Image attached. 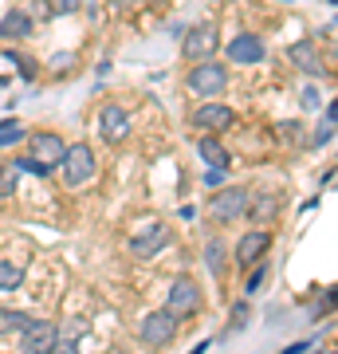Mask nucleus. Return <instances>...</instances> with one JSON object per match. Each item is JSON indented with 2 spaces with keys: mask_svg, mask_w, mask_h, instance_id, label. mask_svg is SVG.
Instances as JSON below:
<instances>
[{
  "mask_svg": "<svg viewBox=\"0 0 338 354\" xmlns=\"http://www.w3.org/2000/svg\"><path fill=\"white\" fill-rule=\"evenodd\" d=\"M59 169H63V185H67V189L87 185L91 177H95V150H91L87 142H75L71 150L63 153Z\"/></svg>",
  "mask_w": 338,
  "mask_h": 354,
  "instance_id": "obj_1",
  "label": "nucleus"
},
{
  "mask_svg": "<svg viewBox=\"0 0 338 354\" xmlns=\"http://www.w3.org/2000/svg\"><path fill=\"white\" fill-rule=\"evenodd\" d=\"M185 83H189L193 95L213 99V95H220V91L228 87V67L225 64H213V59H200V64H193V71L185 75Z\"/></svg>",
  "mask_w": 338,
  "mask_h": 354,
  "instance_id": "obj_2",
  "label": "nucleus"
},
{
  "mask_svg": "<svg viewBox=\"0 0 338 354\" xmlns=\"http://www.w3.org/2000/svg\"><path fill=\"white\" fill-rule=\"evenodd\" d=\"M173 335H177V315L173 311H150V315L138 323V339H142V346H150V351H162V346H169L173 342Z\"/></svg>",
  "mask_w": 338,
  "mask_h": 354,
  "instance_id": "obj_3",
  "label": "nucleus"
},
{
  "mask_svg": "<svg viewBox=\"0 0 338 354\" xmlns=\"http://www.w3.org/2000/svg\"><path fill=\"white\" fill-rule=\"evenodd\" d=\"M181 39H185V44H181V55H185L189 64L213 59V51L220 48V32H216V24H193Z\"/></svg>",
  "mask_w": 338,
  "mask_h": 354,
  "instance_id": "obj_4",
  "label": "nucleus"
},
{
  "mask_svg": "<svg viewBox=\"0 0 338 354\" xmlns=\"http://www.w3.org/2000/svg\"><path fill=\"white\" fill-rule=\"evenodd\" d=\"M165 311H173L177 319L200 311V288H197V279L177 276L173 283H169V295H165Z\"/></svg>",
  "mask_w": 338,
  "mask_h": 354,
  "instance_id": "obj_5",
  "label": "nucleus"
},
{
  "mask_svg": "<svg viewBox=\"0 0 338 354\" xmlns=\"http://www.w3.org/2000/svg\"><path fill=\"white\" fill-rule=\"evenodd\" d=\"M209 213H213L216 225H232L236 216L248 213V189H240V185H232V189H220L209 201Z\"/></svg>",
  "mask_w": 338,
  "mask_h": 354,
  "instance_id": "obj_6",
  "label": "nucleus"
},
{
  "mask_svg": "<svg viewBox=\"0 0 338 354\" xmlns=\"http://www.w3.org/2000/svg\"><path fill=\"white\" fill-rule=\"evenodd\" d=\"M228 48V59L232 64H244V67H252V64H263L267 59V48H263V39L260 36H232V44H225Z\"/></svg>",
  "mask_w": 338,
  "mask_h": 354,
  "instance_id": "obj_7",
  "label": "nucleus"
},
{
  "mask_svg": "<svg viewBox=\"0 0 338 354\" xmlns=\"http://www.w3.org/2000/svg\"><path fill=\"white\" fill-rule=\"evenodd\" d=\"M99 130L106 142H126L130 138V114H126V106H118V102H106L99 114Z\"/></svg>",
  "mask_w": 338,
  "mask_h": 354,
  "instance_id": "obj_8",
  "label": "nucleus"
},
{
  "mask_svg": "<svg viewBox=\"0 0 338 354\" xmlns=\"http://www.w3.org/2000/svg\"><path fill=\"white\" fill-rule=\"evenodd\" d=\"M189 122L197 130H228L232 127V106H225V102H205V106H197V111L189 114Z\"/></svg>",
  "mask_w": 338,
  "mask_h": 354,
  "instance_id": "obj_9",
  "label": "nucleus"
},
{
  "mask_svg": "<svg viewBox=\"0 0 338 354\" xmlns=\"http://www.w3.org/2000/svg\"><path fill=\"white\" fill-rule=\"evenodd\" d=\"M267 248H272V232L252 228V232H244V236H240V244H236V264H240V268L256 264V260H260Z\"/></svg>",
  "mask_w": 338,
  "mask_h": 354,
  "instance_id": "obj_10",
  "label": "nucleus"
},
{
  "mask_svg": "<svg viewBox=\"0 0 338 354\" xmlns=\"http://www.w3.org/2000/svg\"><path fill=\"white\" fill-rule=\"evenodd\" d=\"M288 59L299 67L303 75H314V79H319V75L326 71L323 55H319V48H314L311 39H299V44H291V48H288Z\"/></svg>",
  "mask_w": 338,
  "mask_h": 354,
  "instance_id": "obj_11",
  "label": "nucleus"
},
{
  "mask_svg": "<svg viewBox=\"0 0 338 354\" xmlns=\"http://www.w3.org/2000/svg\"><path fill=\"white\" fill-rule=\"evenodd\" d=\"M165 241H169V232H165L162 225L146 228V232H138L134 241H130V252L138 256V260H150V256H158L165 248Z\"/></svg>",
  "mask_w": 338,
  "mask_h": 354,
  "instance_id": "obj_12",
  "label": "nucleus"
},
{
  "mask_svg": "<svg viewBox=\"0 0 338 354\" xmlns=\"http://www.w3.org/2000/svg\"><path fill=\"white\" fill-rule=\"evenodd\" d=\"M55 339H59V327L48 323V319H36V323L24 330V346L28 351H39V354H48L51 346H55Z\"/></svg>",
  "mask_w": 338,
  "mask_h": 354,
  "instance_id": "obj_13",
  "label": "nucleus"
},
{
  "mask_svg": "<svg viewBox=\"0 0 338 354\" xmlns=\"http://www.w3.org/2000/svg\"><path fill=\"white\" fill-rule=\"evenodd\" d=\"M63 153H67V146L59 142V134H36V138H32V158H39V162L51 165V169L63 162Z\"/></svg>",
  "mask_w": 338,
  "mask_h": 354,
  "instance_id": "obj_14",
  "label": "nucleus"
},
{
  "mask_svg": "<svg viewBox=\"0 0 338 354\" xmlns=\"http://www.w3.org/2000/svg\"><path fill=\"white\" fill-rule=\"evenodd\" d=\"M197 153H200V162H209V169H228L232 165V153L216 138H197Z\"/></svg>",
  "mask_w": 338,
  "mask_h": 354,
  "instance_id": "obj_15",
  "label": "nucleus"
},
{
  "mask_svg": "<svg viewBox=\"0 0 338 354\" xmlns=\"http://www.w3.org/2000/svg\"><path fill=\"white\" fill-rule=\"evenodd\" d=\"M0 36L4 39H28L32 36V16L28 12H8L0 20Z\"/></svg>",
  "mask_w": 338,
  "mask_h": 354,
  "instance_id": "obj_16",
  "label": "nucleus"
},
{
  "mask_svg": "<svg viewBox=\"0 0 338 354\" xmlns=\"http://www.w3.org/2000/svg\"><path fill=\"white\" fill-rule=\"evenodd\" d=\"M276 209H279V197H276V193H260V197L248 205V216L256 221V225H263L267 216H276Z\"/></svg>",
  "mask_w": 338,
  "mask_h": 354,
  "instance_id": "obj_17",
  "label": "nucleus"
},
{
  "mask_svg": "<svg viewBox=\"0 0 338 354\" xmlns=\"http://www.w3.org/2000/svg\"><path fill=\"white\" fill-rule=\"evenodd\" d=\"M32 323H36V319L24 315V311H8V307H0V335H4V330H20V335H24Z\"/></svg>",
  "mask_w": 338,
  "mask_h": 354,
  "instance_id": "obj_18",
  "label": "nucleus"
},
{
  "mask_svg": "<svg viewBox=\"0 0 338 354\" xmlns=\"http://www.w3.org/2000/svg\"><path fill=\"white\" fill-rule=\"evenodd\" d=\"M20 279H24V268L12 264V260H0V291L20 288Z\"/></svg>",
  "mask_w": 338,
  "mask_h": 354,
  "instance_id": "obj_19",
  "label": "nucleus"
},
{
  "mask_svg": "<svg viewBox=\"0 0 338 354\" xmlns=\"http://www.w3.org/2000/svg\"><path fill=\"white\" fill-rule=\"evenodd\" d=\"M16 181H20V169L12 162H0V197H12Z\"/></svg>",
  "mask_w": 338,
  "mask_h": 354,
  "instance_id": "obj_20",
  "label": "nucleus"
},
{
  "mask_svg": "<svg viewBox=\"0 0 338 354\" xmlns=\"http://www.w3.org/2000/svg\"><path fill=\"white\" fill-rule=\"evenodd\" d=\"M205 264H209V272H213V276H220V272H225V244H220V241H213L209 248H205Z\"/></svg>",
  "mask_w": 338,
  "mask_h": 354,
  "instance_id": "obj_21",
  "label": "nucleus"
},
{
  "mask_svg": "<svg viewBox=\"0 0 338 354\" xmlns=\"http://www.w3.org/2000/svg\"><path fill=\"white\" fill-rule=\"evenodd\" d=\"M20 138H24V127H20V122H0V150L12 146V142H20Z\"/></svg>",
  "mask_w": 338,
  "mask_h": 354,
  "instance_id": "obj_22",
  "label": "nucleus"
},
{
  "mask_svg": "<svg viewBox=\"0 0 338 354\" xmlns=\"http://www.w3.org/2000/svg\"><path fill=\"white\" fill-rule=\"evenodd\" d=\"M16 169H28V174H36V177H48L51 174V165H44L39 158H16Z\"/></svg>",
  "mask_w": 338,
  "mask_h": 354,
  "instance_id": "obj_23",
  "label": "nucleus"
},
{
  "mask_svg": "<svg viewBox=\"0 0 338 354\" xmlns=\"http://www.w3.org/2000/svg\"><path fill=\"white\" fill-rule=\"evenodd\" d=\"M71 67H75V55H71V51H59V55H51L48 59V71H55V75L71 71Z\"/></svg>",
  "mask_w": 338,
  "mask_h": 354,
  "instance_id": "obj_24",
  "label": "nucleus"
},
{
  "mask_svg": "<svg viewBox=\"0 0 338 354\" xmlns=\"http://www.w3.org/2000/svg\"><path fill=\"white\" fill-rule=\"evenodd\" d=\"M276 134H279L283 142H299V138H303V127H299V122H279Z\"/></svg>",
  "mask_w": 338,
  "mask_h": 354,
  "instance_id": "obj_25",
  "label": "nucleus"
},
{
  "mask_svg": "<svg viewBox=\"0 0 338 354\" xmlns=\"http://www.w3.org/2000/svg\"><path fill=\"white\" fill-rule=\"evenodd\" d=\"M228 323H232L236 330H244V323H248V304H236V307H232V315H228Z\"/></svg>",
  "mask_w": 338,
  "mask_h": 354,
  "instance_id": "obj_26",
  "label": "nucleus"
},
{
  "mask_svg": "<svg viewBox=\"0 0 338 354\" xmlns=\"http://www.w3.org/2000/svg\"><path fill=\"white\" fill-rule=\"evenodd\" d=\"M263 279H267V264H263V268H256V272H252V279H248V295H256V291L263 288Z\"/></svg>",
  "mask_w": 338,
  "mask_h": 354,
  "instance_id": "obj_27",
  "label": "nucleus"
},
{
  "mask_svg": "<svg viewBox=\"0 0 338 354\" xmlns=\"http://www.w3.org/2000/svg\"><path fill=\"white\" fill-rule=\"evenodd\" d=\"M48 354H79V346H75V339H55V346Z\"/></svg>",
  "mask_w": 338,
  "mask_h": 354,
  "instance_id": "obj_28",
  "label": "nucleus"
},
{
  "mask_svg": "<svg viewBox=\"0 0 338 354\" xmlns=\"http://www.w3.org/2000/svg\"><path fill=\"white\" fill-rule=\"evenodd\" d=\"M299 99H303V106H307V111H319V102H323L314 87H303V95H299Z\"/></svg>",
  "mask_w": 338,
  "mask_h": 354,
  "instance_id": "obj_29",
  "label": "nucleus"
},
{
  "mask_svg": "<svg viewBox=\"0 0 338 354\" xmlns=\"http://www.w3.org/2000/svg\"><path fill=\"white\" fill-rule=\"evenodd\" d=\"M335 130H338V127H330V122L323 118V127H319V134H314V142H319V146H323V142H330V138H335Z\"/></svg>",
  "mask_w": 338,
  "mask_h": 354,
  "instance_id": "obj_30",
  "label": "nucleus"
},
{
  "mask_svg": "<svg viewBox=\"0 0 338 354\" xmlns=\"http://www.w3.org/2000/svg\"><path fill=\"white\" fill-rule=\"evenodd\" d=\"M225 174H228V169H209V174H205V185H220Z\"/></svg>",
  "mask_w": 338,
  "mask_h": 354,
  "instance_id": "obj_31",
  "label": "nucleus"
},
{
  "mask_svg": "<svg viewBox=\"0 0 338 354\" xmlns=\"http://www.w3.org/2000/svg\"><path fill=\"white\" fill-rule=\"evenodd\" d=\"M326 122H330V127H338V99L330 102V111H326Z\"/></svg>",
  "mask_w": 338,
  "mask_h": 354,
  "instance_id": "obj_32",
  "label": "nucleus"
},
{
  "mask_svg": "<svg viewBox=\"0 0 338 354\" xmlns=\"http://www.w3.org/2000/svg\"><path fill=\"white\" fill-rule=\"evenodd\" d=\"M79 8V0H59V12H75Z\"/></svg>",
  "mask_w": 338,
  "mask_h": 354,
  "instance_id": "obj_33",
  "label": "nucleus"
},
{
  "mask_svg": "<svg viewBox=\"0 0 338 354\" xmlns=\"http://www.w3.org/2000/svg\"><path fill=\"white\" fill-rule=\"evenodd\" d=\"M303 351H307V342H295V346H288L283 354H303Z\"/></svg>",
  "mask_w": 338,
  "mask_h": 354,
  "instance_id": "obj_34",
  "label": "nucleus"
},
{
  "mask_svg": "<svg viewBox=\"0 0 338 354\" xmlns=\"http://www.w3.org/2000/svg\"><path fill=\"white\" fill-rule=\"evenodd\" d=\"M205 351H209V342H200V346H193L189 354H205Z\"/></svg>",
  "mask_w": 338,
  "mask_h": 354,
  "instance_id": "obj_35",
  "label": "nucleus"
},
{
  "mask_svg": "<svg viewBox=\"0 0 338 354\" xmlns=\"http://www.w3.org/2000/svg\"><path fill=\"white\" fill-rule=\"evenodd\" d=\"M20 354H39V351H28V346H24V351H20Z\"/></svg>",
  "mask_w": 338,
  "mask_h": 354,
  "instance_id": "obj_36",
  "label": "nucleus"
},
{
  "mask_svg": "<svg viewBox=\"0 0 338 354\" xmlns=\"http://www.w3.org/2000/svg\"><path fill=\"white\" fill-rule=\"evenodd\" d=\"M330 4H338V0H330Z\"/></svg>",
  "mask_w": 338,
  "mask_h": 354,
  "instance_id": "obj_37",
  "label": "nucleus"
},
{
  "mask_svg": "<svg viewBox=\"0 0 338 354\" xmlns=\"http://www.w3.org/2000/svg\"><path fill=\"white\" fill-rule=\"evenodd\" d=\"M335 354H338V351H335Z\"/></svg>",
  "mask_w": 338,
  "mask_h": 354,
  "instance_id": "obj_38",
  "label": "nucleus"
}]
</instances>
